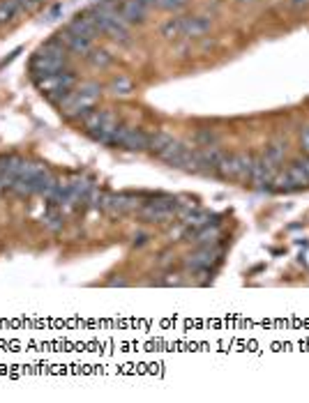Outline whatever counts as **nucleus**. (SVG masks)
Here are the masks:
<instances>
[{
  "label": "nucleus",
  "mask_w": 309,
  "mask_h": 403,
  "mask_svg": "<svg viewBox=\"0 0 309 403\" xmlns=\"http://www.w3.org/2000/svg\"><path fill=\"white\" fill-rule=\"evenodd\" d=\"M62 69H67V49L62 47L58 40L47 42L40 51L33 55V60H30V72H33L37 79L62 72Z\"/></svg>",
  "instance_id": "1"
},
{
  "label": "nucleus",
  "mask_w": 309,
  "mask_h": 403,
  "mask_svg": "<svg viewBox=\"0 0 309 403\" xmlns=\"http://www.w3.org/2000/svg\"><path fill=\"white\" fill-rule=\"evenodd\" d=\"M99 94H102V88L97 83H86L81 86L77 92H69L65 99L60 102V113L65 118H84L88 111L95 109V104L99 102Z\"/></svg>",
  "instance_id": "2"
},
{
  "label": "nucleus",
  "mask_w": 309,
  "mask_h": 403,
  "mask_svg": "<svg viewBox=\"0 0 309 403\" xmlns=\"http://www.w3.org/2000/svg\"><path fill=\"white\" fill-rule=\"evenodd\" d=\"M74 86H77V77H74V72H69V69H62V72H55V74H49V77L37 79L40 92H44L51 102H58V104L67 97L69 92H72Z\"/></svg>",
  "instance_id": "3"
},
{
  "label": "nucleus",
  "mask_w": 309,
  "mask_h": 403,
  "mask_svg": "<svg viewBox=\"0 0 309 403\" xmlns=\"http://www.w3.org/2000/svg\"><path fill=\"white\" fill-rule=\"evenodd\" d=\"M251 164H254V157L249 155H226L222 164H219L217 175H222L226 180H247Z\"/></svg>",
  "instance_id": "4"
},
{
  "label": "nucleus",
  "mask_w": 309,
  "mask_h": 403,
  "mask_svg": "<svg viewBox=\"0 0 309 403\" xmlns=\"http://www.w3.org/2000/svg\"><path fill=\"white\" fill-rule=\"evenodd\" d=\"M180 203L175 198H157V200H148V203L141 205V217L148 219V222H169L171 217L178 215Z\"/></svg>",
  "instance_id": "5"
},
{
  "label": "nucleus",
  "mask_w": 309,
  "mask_h": 403,
  "mask_svg": "<svg viewBox=\"0 0 309 403\" xmlns=\"http://www.w3.org/2000/svg\"><path fill=\"white\" fill-rule=\"evenodd\" d=\"M136 207H141V200L127 196V194H102V200H99V210H104L111 217L125 215V212L136 210Z\"/></svg>",
  "instance_id": "6"
},
{
  "label": "nucleus",
  "mask_w": 309,
  "mask_h": 403,
  "mask_svg": "<svg viewBox=\"0 0 309 403\" xmlns=\"http://www.w3.org/2000/svg\"><path fill=\"white\" fill-rule=\"evenodd\" d=\"M148 143H150V134H146L143 129L127 127V125H118V129H116V146L141 153V150L148 148Z\"/></svg>",
  "instance_id": "7"
},
{
  "label": "nucleus",
  "mask_w": 309,
  "mask_h": 403,
  "mask_svg": "<svg viewBox=\"0 0 309 403\" xmlns=\"http://www.w3.org/2000/svg\"><path fill=\"white\" fill-rule=\"evenodd\" d=\"M55 40H58L62 47L67 49V51L72 53H79V55H88L92 51V40H88V37H81V35H74L72 30H60L58 35H55Z\"/></svg>",
  "instance_id": "8"
},
{
  "label": "nucleus",
  "mask_w": 309,
  "mask_h": 403,
  "mask_svg": "<svg viewBox=\"0 0 309 403\" xmlns=\"http://www.w3.org/2000/svg\"><path fill=\"white\" fill-rule=\"evenodd\" d=\"M148 5L141 0H121V16L123 21L132 26V23H143L148 16Z\"/></svg>",
  "instance_id": "9"
},
{
  "label": "nucleus",
  "mask_w": 309,
  "mask_h": 403,
  "mask_svg": "<svg viewBox=\"0 0 309 403\" xmlns=\"http://www.w3.org/2000/svg\"><path fill=\"white\" fill-rule=\"evenodd\" d=\"M69 30H72L74 35H81V37H88V40H95V37L99 35L97 26H95L90 12H84V14H77L72 18V23L67 26Z\"/></svg>",
  "instance_id": "10"
},
{
  "label": "nucleus",
  "mask_w": 309,
  "mask_h": 403,
  "mask_svg": "<svg viewBox=\"0 0 309 403\" xmlns=\"http://www.w3.org/2000/svg\"><path fill=\"white\" fill-rule=\"evenodd\" d=\"M212 28V21L208 16H187L182 18V35L185 37H201Z\"/></svg>",
  "instance_id": "11"
},
{
  "label": "nucleus",
  "mask_w": 309,
  "mask_h": 403,
  "mask_svg": "<svg viewBox=\"0 0 309 403\" xmlns=\"http://www.w3.org/2000/svg\"><path fill=\"white\" fill-rule=\"evenodd\" d=\"M215 261H217V254L210 247H206V249H201L194 256L187 258V268H192V270H210V265Z\"/></svg>",
  "instance_id": "12"
},
{
  "label": "nucleus",
  "mask_w": 309,
  "mask_h": 403,
  "mask_svg": "<svg viewBox=\"0 0 309 403\" xmlns=\"http://www.w3.org/2000/svg\"><path fill=\"white\" fill-rule=\"evenodd\" d=\"M175 141V138L169 134V131H155V134H150V143H148V150L153 155L160 157L164 150H166L171 143Z\"/></svg>",
  "instance_id": "13"
},
{
  "label": "nucleus",
  "mask_w": 309,
  "mask_h": 403,
  "mask_svg": "<svg viewBox=\"0 0 309 403\" xmlns=\"http://www.w3.org/2000/svg\"><path fill=\"white\" fill-rule=\"evenodd\" d=\"M18 12H23L18 0H0V26L14 21V18L18 16Z\"/></svg>",
  "instance_id": "14"
},
{
  "label": "nucleus",
  "mask_w": 309,
  "mask_h": 403,
  "mask_svg": "<svg viewBox=\"0 0 309 403\" xmlns=\"http://www.w3.org/2000/svg\"><path fill=\"white\" fill-rule=\"evenodd\" d=\"M192 235H194V242H199V244H208V242L217 240L219 231L215 229V226H212V229H210V224H206V226H201V229L194 231Z\"/></svg>",
  "instance_id": "15"
},
{
  "label": "nucleus",
  "mask_w": 309,
  "mask_h": 403,
  "mask_svg": "<svg viewBox=\"0 0 309 403\" xmlns=\"http://www.w3.org/2000/svg\"><path fill=\"white\" fill-rule=\"evenodd\" d=\"M284 155H286V143H273L270 148H266V159L275 166H280L284 161Z\"/></svg>",
  "instance_id": "16"
},
{
  "label": "nucleus",
  "mask_w": 309,
  "mask_h": 403,
  "mask_svg": "<svg viewBox=\"0 0 309 403\" xmlns=\"http://www.w3.org/2000/svg\"><path fill=\"white\" fill-rule=\"evenodd\" d=\"M132 81L127 77H118V79H113L111 81V92L113 94H121V97H125V94H129L132 92Z\"/></svg>",
  "instance_id": "17"
},
{
  "label": "nucleus",
  "mask_w": 309,
  "mask_h": 403,
  "mask_svg": "<svg viewBox=\"0 0 309 403\" xmlns=\"http://www.w3.org/2000/svg\"><path fill=\"white\" fill-rule=\"evenodd\" d=\"M86 58L90 60L95 67H106L111 62V55L109 53L102 51V49H95V47H92V51L86 55Z\"/></svg>",
  "instance_id": "18"
},
{
  "label": "nucleus",
  "mask_w": 309,
  "mask_h": 403,
  "mask_svg": "<svg viewBox=\"0 0 309 403\" xmlns=\"http://www.w3.org/2000/svg\"><path fill=\"white\" fill-rule=\"evenodd\" d=\"M162 35L169 37V40H173V37H180L182 35V18H171L169 23H164Z\"/></svg>",
  "instance_id": "19"
},
{
  "label": "nucleus",
  "mask_w": 309,
  "mask_h": 403,
  "mask_svg": "<svg viewBox=\"0 0 309 403\" xmlns=\"http://www.w3.org/2000/svg\"><path fill=\"white\" fill-rule=\"evenodd\" d=\"M187 0H157V8L160 10H180L185 8Z\"/></svg>",
  "instance_id": "20"
},
{
  "label": "nucleus",
  "mask_w": 309,
  "mask_h": 403,
  "mask_svg": "<svg viewBox=\"0 0 309 403\" xmlns=\"http://www.w3.org/2000/svg\"><path fill=\"white\" fill-rule=\"evenodd\" d=\"M44 224H47L51 231H58L60 226H62V217L58 215V212H51V215H47V217H44Z\"/></svg>",
  "instance_id": "21"
},
{
  "label": "nucleus",
  "mask_w": 309,
  "mask_h": 403,
  "mask_svg": "<svg viewBox=\"0 0 309 403\" xmlns=\"http://www.w3.org/2000/svg\"><path fill=\"white\" fill-rule=\"evenodd\" d=\"M18 3H21V8H23V10L33 12V10L40 8V5L44 3V0H18Z\"/></svg>",
  "instance_id": "22"
},
{
  "label": "nucleus",
  "mask_w": 309,
  "mask_h": 403,
  "mask_svg": "<svg viewBox=\"0 0 309 403\" xmlns=\"http://www.w3.org/2000/svg\"><path fill=\"white\" fill-rule=\"evenodd\" d=\"M300 146H302V150H305L307 157H309V127L302 129V134H300Z\"/></svg>",
  "instance_id": "23"
},
{
  "label": "nucleus",
  "mask_w": 309,
  "mask_h": 403,
  "mask_svg": "<svg viewBox=\"0 0 309 403\" xmlns=\"http://www.w3.org/2000/svg\"><path fill=\"white\" fill-rule=\"evenodd\" d=\"M300 161V166L305 168V173H307V178H309V157H305V159H298Z\"/></svg>",
  "instance_id": "24"
},
{
  "label": "nucleus",
  "mask_w": 309,
  "mask_h": 403,
  "mask_svg": "<svg viewBox=\"0 0 309 403\" xmlns=\"http://www.w3.org/2000/svg\"><path fill=\"white\" fill-rule=\"evenodd\" d=\"M146 240H148L146 235H138V237H134V244H138V247H141V244H146Z\"/></svg>",
  "instance_id": "25"
},
{
  "label": "nucleus",
  "mask_w": 309,
  "mask_h": 403,
  "mask_svg": "<svg viewBox=\"0 0 309 403\" xmlns=\"http://www.w3.org/2000/svg\"><path fill=\"white\" fill-rule=\"evenodd\" d=\"M141 3H146L148 8H155V5H157V0H141Z\"/></svg>",
  "instance_id": "26"
},
{
  "label": "nucleus",
  "mask_w": 309,
  "mask_h": 403,
  "mask_svg": "<svg viewBox=\"0 0 309 403\" xmlns=\"http://www.w3.org/2000/svg\"><path fill=\"white\" fill-rule=\"evenodd\" d=\"M238 3H247V0H238Z\"/></svg>",
  "instance_id": "27"
}]
</instances>
